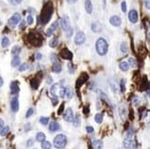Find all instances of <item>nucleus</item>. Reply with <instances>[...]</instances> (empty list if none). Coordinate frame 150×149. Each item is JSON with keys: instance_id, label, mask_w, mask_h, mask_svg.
I'll return each mask as SVG.
<instances>
[{"instance_id": "nucleus-16", "label": "nucleus", "mask_w": 150, "mask_h": 149, "mask_svg": "<svg viewBox=\"0 0 150 149\" xmlns=\"http://www.w3.org/2000/svg\"><path fill=\"white\" fill-rule=\"evenodd\" d=\"M49 130L51 132H57V131L60 130V125L56 122H52V123H49Z\"/></svg>"}, {"instance_id": "nucleus-2", "label": "nucleus", "mask_w": 150, "mask_h": 149, "mask_svg": "<svg viewBox=\"0 0 150 149\" xmlns=\"http://www.w3.org/2000/svg\"><path fill=\"white\" fill-rule=\"evenodd\" d=\"M108 49H109V45L106 40L103 38H99L96 41V51L99 55L103 56L108 53Z\"/></svg>"}, {"instance_id": "nucleus-4", "label": "nucleus", "mask_w": 150, "mask_h": 149, "mask_svg": "<svg viewBox=\"0 0 150 149\" xmlns=\"http://www.w3.org/2000/svg\"><path fill=\"white\" fill-rule=\"evenodd\" d=\"M123 144H124V149H136V141L133 139V136H127L126 135Z\"/></svg>"}, {"instance_id": "nucleus-29", "label": "nucleus", "mask_w": 150, "mask_h": 149, "mask_svg": "<svg viewBox=\"0 0 150 149\" xmlns=\"http://www.w3.org/2000/svg\"><path fill=\"white\" fill-rule=\"evenodd\" d=\"M10 41H9V39L7 38V37H4L2 39V41H1V45H2L3 48H6L7 46L9 45Z\"/></svg>"}, {"instance_id": "nucleus-11", "label": "nucleus", "mask_w": 150, "mask_h": 149, "mask_svg": "<svg viewBox=\"0 0 150 149\" xmlns=\"http://www.w3.org/2000/svg\"><path fill=\"white\" fill-rule=\"evenodd\" d=\"M10 108H11V111L13 112H17L19 111V108H20V102H19V99H18L17 97H15L11 99V102H10Z\"/></svg>"}, {"instance_id": "nucleus-36", "label": "nucleus", "mask_w": 150, "mask_h": 149, "mask_svg": "<svg viewBox=\"0 0 150 149\" xmlns=\"http://www.w3.org/2000/svg\"><path fill=\"white\" fill-rule=\"evenodd\" d=\"M66 89H67V87H62L60 89V92H59L60 98H65L66 96Z\"/></svg>"}, {"instance_id": "nucleus-59", "label": "nucleus", "mask_w": 150, "mask_h": 149, "mask_svg": "<svg viewBox=\"0 0 150 149\" xmlns=\"http://www.w3.org/2000/svg\"><path fill=\"white\" fill-rule=\"evenodd\" d=\"M147 41H148V42L150 43V32L147 34Z\"/></svg>"}, {"instance_id": "nucleus-46", "label": "nucleus", "mask_w": 150, "mask_h": 149, "mask_svg": "<svg viewBox=\"0 0 150 149\" xmlns=\"http://www.w3.org/2000/svg\"><path fill=\"white\" fill-rule=\"evenodd\" d=\"M86 131H87V133H92V132H94V128L91 127V126H87V127L86 128Z\"/></svg>"}, {"instance_id": "nucleus-28", "label": "nucleus", "mask_w": 150, "mask_h": 149, "mask_svg": "<svg viewBox=\"0 0 150 149\" xmlns=\"http://www.w3.org/2000/svg\"><path fill=\"white\" fill-rule=\"evenodd\" d=\"M9 127L8 126H4V127L0 130V135L1 136H5V135H7L8 132H9Z\"/></svg>"}, {"instance_id": "nucleus-17", "label": "nucleus", "mask_w": 150, "mask_h": 149, "mask_svg": "<svg viewBox=\"0 0 150 149\" xmlns=\"http://www.w3.org/2000/svg\"><path fill=\"white\" fill-rule=\"evenodd\" d=\"M88 78V77H87V74H82L81 76H80V77L78 79V83H77V87H80L81 85H83L84 83L86 82V80Z\"/></svg>"}, {"instance_id": "nucleus-60", "label": "nucleus", "mask_w": 150, "mask_h": 149, "mask_svg": "<svg viewBox=\"0 0 150 149\" xmlns=\"http://www.w3.org/2000/svg\"><path fill=\"white\" fill-rule=\"evenodd\" d=\"M1 25H2V22H1V21H0V26H1Z\"/></svg>"}, {"instance_id": "nucleus-26", "label": "nucleus", "mask_w": 150, "mask_h": 149, "mask_svg": "<svg viewBox=\"0 0 150 149\" xmlns=\"http://www.w3.org/2000/svg\"><path fill=\"white\" fill-rule=\"evenodd\" d=\"M57 44H58V39L57 38H53L49 41V46L51 48H55L56 46H57Z\"/></svg>"}, {"instance_id": "nucleus-9", "label": "nucleus", "mask_w": 150, "mask_h": 149, "mask_svg": "<svg viewBox=\"0 0 150 149\" xmlns=\"http://www.w3.org/2000/svg\"><path fill=\"white\" fill-rule=\"evenodd\" d=\"M61 26H62V28H63V29L65 31H66L67 29H69L71 28L69 18H68L66 15H65V16L61 19Z\"/></svg>"}, {"instance_id": "nucleus-53", "label": "nucleus", "mask_w": 150, "mask_h": 149, "mask_svg": "<svg viewBox=\"0 0 150 149\" xmlns=\"http://www.w3.org/2000/svg\"><path fill=\"white\" fill-rule=\"evenodd\" d=\"M57 102H58V99H57V97L53 96V105L55 106Z\"/></svg>"}, {"instance_id": "nucleus-15", "label": "nucleus", "mask_w": 150, "mask_h": 149, "mask_svg": "<svg viewBox=\"0 0 150 149\" xmlns=\"http://www.w3.org/2000/svg\"><path fill=\"white\" fill-rule=\"evenodd\" d=\"M92 147L93 149H102L103 148V142L101 140H93L92 141Z\"/></svg>"}, {"instance_id": "nucleus-50", "label": "nucleus", "mask_w": 150, "mask_h": 149, "mask_svg": "<svg viewBox=\"0 0 150 149\" xmlns=\"http://www.w3.org/2000/svg\"><path fill=\"white\" fill-rule=\"evenodd\" d=\"M22 1H23V0H11V3H12L13 5H19Z\"/></svg>"}, {"instance_id": "nucleus-20", "label": "nucleus", "mask_w": 150, "mask_h": 149, "mask_svg": "<svg viewBox=\"0 0 150 149\" xmlns=\"http://www.w3.org/2000/svg\"><path fill=\"white\" fill-rule=\"evenodd\" d=\"M52 70H53V72L54 73H60L61 71H62V65H61L60 63L56 62V63H53V68H52Z\"/></svg>"}, {"instance_id": "nucleus-3", "label": "nucleus", "mask_w": 150, "mask_h": 149, "mask_svg": "<svg viewBox=\"0 0 150 149\" xmlns=\"http://www.w3.org/2000/svg\"><path fill=\"white\" fill-rule=\"evenodd\" d=\"M67 144V138L65 135H57L53 139V145L57 149H63Z\"/></svg>"}, {"instance_id": "nucleus-31", "label": "nucleus", "mask_w": 150, "mask_h": 149, "mask_svg": "<svg viewBox=\"0 0 150 149\" xmlns=\"http://www.w3.org/2000/svg\"><path fill=\"white\" fill-rule=\"evenodd\" d=\"M57 88H58V84H53L51 87V89H50V93H51L53 96H56Z\"/></svg>"}, {"instance_id": "nucleus-61", "label": "nucleus", "mask_w": 150, "mask_h": 149, "mask_svg": "<svg viewBox=\"0 0 150 149\" xmlns=\"http://www.w3.org/2000/svg\"><path fill=\"white\" fill-rule=\"evenodd\" d=\"M121 149H124V148H121Z\"/></svg>"}, {"instance_id": "nucleus-39", "label": "nucleus", "mask_w": 150, "mask_h": 149, "mask_svg": "<svg viewBox=\"0 0 150 149\" xmlns=\"http://www.w3.org/2000/svg\"><path fill=\"white\" fill-rule=\"evenodd\" d=\"M33 17H32V15H29L28 17H27V23L29 25H32V23H33Z\"/></svg>"}, {"instance_id": "nucleus-14", "label": "nucleus", "mask_w": 150, "mask_h": 149, "mask_svg": "<svg viewBox=\"0 0 150 149\" xmlns=\"http://www.w3.org/2000/svg\"><path fill=\"white\" fill-rule=\"evenodd\" d=\"M91 29H92V31H93V32H96V33H98V32H100V31H101L102 26H101V24H100L99 21L92 22Z\"/></svg>"}, {"instance_id": "nucleus-22", "label": "nucleus", "mask_w": 150, "mask_h": 149, "mask_svg": "<svg viewBox=\"0 0 150 149\" xmlns=\"http://www.w3.org/2000/svg\"><path fill=\"white\" fill-rule=\"evenodd\" d=\"M36 141H38V142H40V143L45 141V135H44L43 132H40L37 133L36 135Z\"/></svg>"}, {"instance_id": "nucleus-34", "label": "nucleus", "mask_w": 150, "mask_h": 149, "mask_svg": "<svg viewBox=\"0 0 150 149\" xmlns=\"http://www.w3.org/2000/svg\"><path fill=\"white\" fill-rule=\"evenodd\" d=\"M121 51L123 53H127L128 52V46H127V43L126 42H122L121 44Z\"/></svg>"}, {"instance_id": "nucleus-58", "label": "nucleus", "mask_w": 150, "mask_h": 149, "mask_svg": "<svg viewBox=\"0 0 150 149\" xmlns=\"http://www.w3.org/2000/svg\"><path fill=\"white\" fill-rule=\"evenodd\" d=\"M47 81H48V82H47L48 84H51V83H52V77H48V80H47Z\"/></svg>"}, {"instance_id": "nucleus-13", "label": "nucleus", "mask_w": 150, "mask_h": 149, "mask_svg": "<svg viewBox=\"0 0 150 149\" xmlns=\"http://www.w3.org/2000/svg\"><path fill=\"white\" fill-rule=\"evenodd\" d=\"M10 91L12 94H18L20 92V87L18 81H12L10 83Z\"/></svg>"}, {"instance_id": "nucleus-23", "label": "nucleus", "mask_w": 150, "mask_h": 149, "mask_svg": "<svg viewBox=\"0 0 150 149\" xmlns=\"http://www.w3.org/2000/svg\"><path fill=\"white\" fill-rule=\"evenodd\" d=\"M21 52V47H20L19 45H15L12 49H11V53H12L13 55H18L19 53Z\"/></svg>"}, {"instance_id": "nucleus-43", "label": "nucleus", "mask_w": 150, "mask_h": 149, "mask_svg": "<svg viewBox=\"0 0 150 149\" xmlns=\"http://www.w3.org/2000/svg\"><path fill=\"white\" fill-rule=\"evenodd\" d=\"M121 7H122V11H123V12H126V10H127V7H126L125 1H123V2H122Z\"/></svg>"}, {"instance_id": "nucleus-24", "label": "nucleus", "mask_w": 150, "mask_h": 149, "mask_svg": "<svg viewBox=\"0 0 150 149\" xmlns=\"http://www.w3.org/2000/svg\"><path fill=\"white\" fill-rule=\"evenodd\" d=\"M119 67H120V69H121L122 71L125 72V71H127V70L129 69L128 63L127 62H121L120 63V65H119Z\"/></svg>"}, {"instance_id": "nucleus-38", "label": "nucleus", "mask_w": 150, "mask_h": 149, "mask_svg": "<svg viewBox=\"0 0 150 149\" xmlns=\"http://www.w3.org/2000/svg\"><path fill=\"white\" fill-rule=\"evenodd\" d=\"M53 31H53V28H51V27H50L49 29H46V35H47L48 37H51L52 35L53 34Z\"/></svg>"}, {"instance_id": "nucleus-6", "label": "nucleus", "mask_w": 150, "mask_h": 149, "mask_svg": "<svg viewBox=\"0 0 150 149\" xmlns=\"http://www.w3.org/2000/svg\"><path fill=\"white\" fill-rule=\"evenodd\" d=\"M86 41V35L83 31H78L76 34L74 41H75L76 45H82Z\"/></svg>"}, {"instance_id": "nucleus-52", "label": "nucleus", "mask_w": 150, "mask_h": 149, "mask_svg": "<svg viewBox=\"0 0 150 149\" xmlns=\"http://www.w3.org/2000/svg\"><path fill=\"white\" fill-rule=\"evenodd\" d=\"M64 108H65V104H62V105L60 106V108H59V110H58V114H61V113L63 112V110H64Z\"/></svg>"}, {"instance_id": "nucleus-62", "label": "nucleus", "mask_w": 150, "mask_h": 149, "mask_svg": "<svg viewBox=\"0 0 150 149\" xmlns=\"http://www.w3.org/2000/svg\"><path fill=\"white\" fill-rule=\"evenodd\" d=\"M34 149H36V148H34Z\"/></svg>"}, {"instance_id": "nucleus-56", "label": "nucleus", "mask_w": 150, "mask_h": 149, "mask_svg": "<svg viewBox=\"0 0 150 149\" xmlns=\"http://www.w3.org/2000/svg\"><path fill=\"white\" fill-rule=\"evenodd\" d=\"M138 102H139V99H138L137 98H134V100H133V104L136 106L138 104Z\"/></svg>"}, {"instance_id": "nucleus-32", "label": "nucleus", "mask_w": 150, "mask_h": 149, "mask_svg": "<svg viewBox=\"0 0 150 149\" xmlns=\"http://www.w3.org/2000/svg\"><path fill=\"white\" fill-rule=\"evenodd\" d=\"M128 65H130L131 67H136V65H137V63H136V60L134 58L131 57L128 59Z\"/></svg>"}, {"instance_id": "nucleus-44", "label": "nucleus", "mask_w": 150, "mask_h": 149, "mask_svg": "<svg viewBox=\"0 0 150 149\" xmlns=\"http://www.w3.org/2000/svg\"><path fill=\"white\" fill-rule=\"evenodd\" d=\"M26 26V21L25 20H21V22L20 23V26H19V29H23Z\"/></svg>"}, {"instance_id": "nucleus-18", "label": "nucleus", "mask_w": 150, "mask_h": 149, "mask_svg": "<svg viewBox=\"0 0 150 149\" xmlns=\"http://www.w3.org/2000/svg\"><path fill=\"white\" fill-rule=\"evenodd\" d=\"M20 65V58L19 55H15L11 60V66L12 67H17Z\"/></svg>"}, {"instance_id": "nucleus-40", "label": "nucleus", "mask_w": 150, "mask_h": 149, "mask_svg": "<svg viewBox=\"0 0 150 149\" xmlns=\"http://www.w3.org/2000/svg\"><path fill=\"white\" fill-rule=\"evenodd\" d=\"M120 86H121V90H122V92H124V91H125V80H124V79H122V80H121V84H120Z\"/></svg>"}, {"instance_id": "nucleus-25", "label": "nucleus", "mask_w": 150, "mask_h": 149, "mask_svg": "<svg viewBox=\"0 0 150 149\" xmlns=\"http://www.w3.org/2000/svg\"><path fill=\"white\" fill-rule=\"evenodd\" d=\"M41 149H51L52 144H51V143L48 142V141H43V142H41Z\"/></svg>"}, {"instance_id": "nucleus-27", "label": "nucleus", "mask_w": 150, "mask_h": 149, "mask_svg": "<svg viewBox=\"0 0 150 149\" xmlns=\"http://www.w3.org/2000/svg\"><path fill=\"white\" fill-rule=\"evenodd\" d=\"M39 85H40L39 80L36 79V78H34V79H32V81H31V86H32V87L33 89L38 88V87H39Z\"/></svg>"}, {"instance_id": "nucleus-49", "label": "nucleus", "mask_w": 150, "mask_h": 149, "mask_svg": "<svg viewBox=\"0 0 150 149\" xmlns=\"http://www.w3.org/2000/svg\"><path fill=\"white\" fill-rule=\"evenodd\" d=\"M33 143H34V141L32 139H29L28 140V141H27V147H31L32 145V144H33Z\"/></svg>"}, {"instance_id": "nucleus-12", "label": "nucleus", "mask_w": 150, "mask_h": 149, "mask_svg": "<svg viewBox=\"0 0 150 149\" xmlns=\"http://www.w3.org/2000/svg\"><path fill=\"white\" fill-rule=\"evenodd\" d=\"M110 23L114 27H119L122 24V19L118 16H112L110 19Z\"/></svg>"}, {"instance_id": "nucleus-1", "label": "nucleus", "mask_w": 150, "mask_h": 149, "mask_svg": "<svg viewBox=\"0 0 150 149\" xmlns=\"http://www.w3.org/2000/svg\"><path fill=\"white\" fill-rule=\"evenodd\" d=\"M53 13V3L51 1H49L43 6V8L41 10V16H40V19H41V23L42 24H47L50 19H51Z\"/></svg>"}, {"instance_id": "nucleus-42", "label": "nucleus", "mask_w": 150, "mask_h": 149, "mask_svg": "<svg viewBox=\"0 0 150 149\" xmlns=\"http://www.w3.org/2000/svg\"><path fill=\"white\" fill-rule=\"evenodd\" d=\"M68 72L70 74H74L75 73V68L73 67L72 64H68Z\"/></svg>"}, {"instance_id": "nucleus-8", "label": "nucleus", "mask_w": 150, "mask_h": 149, "mask_svg": "<svg viewBox=\"0 0 150 149\" xmlns=\"http://www.w3.org/2000/svg\"><path fill=\"white\" fill-rule=\"evenodd\" d=\"M60 56L65 60H72L73 58V53L71 51H69L67 48H64L61 50L60 52Z\"/></svg>"}, {"instance_id": "nucleus-37", "label": "nucleus", "mask_w": 150, "mask_h": 149, "mask_svg": "<svg viewBox=\"0 0 150 149\" xmlns=\"http://www.w3.org/2000/svg\"><path fill=\"white\" fill-rule=\"evenodd\" d=\"M40 123L42 125H47L49 123V118H47V117H41L40 118Z\"/></svg>"}, {"instance_id": "nucleus-45", "label": "nucleus", "mask_w": 150, "mask_h": 149, "mask_svg": "<svg viewBox=\"0 0 150 149\" xmlns=\"http://www.w3.org/2000/svg\"><path fill=\"white\" fill-rule=\"evenodd\" d=\"M51 60L52 62L53 63H56V62H58V59H57V56H56V54H54V53H53V54H51Z\"/></svg>"}, {"instance_id": "nucleus-35", "label": "nucleus", "mask_w": 150, "mask_h": 149, "mask_svg": "<svg viewBox=\"0 0 150 149\" xmlns=\"http://www.w3.org/2000/svg\"><path fill=\"white\" fill-rule=\"evenodd\" d=\"M73 96H74V92H73V90L71 88H69V87H67V89H66V96L67 97V99H72Z\"/></svg>"}, {"instance_id": "nucleus-5", "label": "nucleus", "mask_w": 150, "mask_h": 149, "mask_svg": "<svg viewBox=\"0 0 150 149\" xmlns=\"http://www.w3.org/2000/svg\"><path fill=\"white\" fill-rule=\"evenodd\" d=\"M20 19H21V16H20V13H14L12 15V17L7 20V24L10 28H15L18 23L20 21Z\"/></svg>"}, {"instance_id": "nucleus-19", "label": "nucleus", "mask_w": 150, "mask_h": 149, "mask_svg": "<svg viewBox=\"0 0 150 149\" xmlns=\"http://www.w3.org/2000/svg\"><path fill=\"white\" fill-rule=\"evenodd\" d=\"M85 9L87 11V13H88V14H91L92 13L93 7H92L91 0H86L85 1Z\"/></svg>"}, {"instance_id": "nucleus-47", "label": "nucleus", "mask_w": 150, "mask_h": 149, "mask_svg": "<svg viewBox=\"0 0 150 149\" xmlns=\"http://www.w3.org/2000/svg\"><path fill=\"white\" fill-rule=\"evenodd\" d=\"M144 4L147 9H150V0H144Z\"/></svg>"}, {"instance_id": "nucleus-10", "label": "nucleus", "mask_w": 150, "mask_h": 149, "mask_svg": "<svg viewBox=\"0 0 150 149\" xmlns=\"http://www.w3.org/2000/svg\"><path fill=\"white\" fill-rule=\"evenodd\" d=\"M128 19L132 23H136L138 20V13L136 9H131L128 13Z\"/></svg>"}, {"instance_id": "nucleus-55", "label": "nucleus", "mask_w": 150, "mask_h": 149, "mask_svg": "<svg viewBox=\"0 0 150 149\" xmlns=\"http://www.w3.org/2000/svg\"><path fill=\"white\" fill-rule=\"evenodd\" d=\"M41 58H42V55H41V53H36V59H37V60H41Z\"/></svg>"}, {"instance_id": "nucleus-30", "label": "nucleus", "mask_w": 150, "mask_h": 149, "mask_svg": "<svg viewBox=\"0 0 150 149\" xmlns=\"http://www.w3.org/2000/svg\"><path fill=\"white\" fill-rule=\"evenodd\" d=\"M102 121H103V115L100 114V113H97L96 115H95V122L99 124L102 123Z\"/></svg>"}, {"instance_id": "nucleus-57", "label": "nucleus", "mask_w": 150, "mask_h": 149, "mask_svg": "<svg viewBox=\"0 0 150 149\" xmlns=\"http://www.w3.org/2000/svg\"><path fill=\"white\" fill-rule=\"evenodd\" d=\"M3 84H4V80H3V78H2V77H0V87H2V86H3Z\"/></svg>"}, {"instance_id": "nucleus-33", "label": "nucleus", "mask_w": 150, "mask_h": 149, "mask_svg": "<svg viewBox=\"0 0 150 149\" xmlns=\"http://www.w3.org/2000/svg\"><path fill=\"white\" fill-rule=\"evenodd\" d=\"M28 68H29V65H28L27 63H23V64L20 65V67H19V71H20V72H24V71H26Z\"/></svg>"}, {"instance_id": "nucleus-41", "label": "nucleus", "mask_w": 150, "mask_h": 149, "mask_svg": "<svg viewBox=\"0 0 150 149\" xmlns=\"http://www.w3.org/2000/svg\"><path fill=\"white\" fill-rule=\"evenodd\" d=\"M33 113H34L33 109L29 108V110H28V111H27V113H26V118H29V117H31V116H32Z\"/></svg>"}, {"instance_id": "nucleus-48", "label": "nucleus", "mask_w": 150, "mask_h": 149, "mask_svg": "<svg viewBox=\"0 0 150 149\" xmlns=\"http://www.w3.org/2000/svg\"><path fill=\"white\" fill-rule=\"evenodd\" d=\"M65 34H66V36L67 37H70L71 35L73 34V29L72 28H70L69 29H67V31H65Z\"/></svg>"}, {"instance_id": "nucleus-51", "label": "nucleus", "mask_w": 150, "mask_h": 149, "mask_svg": "<svg viewBox=\"0 0 150 149\" xmlns=\"http://www.w3.org/2000/svg\"><path fill=\"white\" fill-rule=\"evenodd\" d=\"M51 28H53V31H54V29H57V28H58V22H57V21L53 22V25H52V26H51Z\"/></svg>"}, {"instance_id": "nucleus-7", "label": "nucleus", "mask_w": 150, "mask_h": 149, "mask_svg": "<svg viewBox=\"0 0 150 149\" xmlns=\"http://www.w3.org/2000/svg\"><path fill=\"white\" fill-rule=\"evenodd\" d=\"M63 117H64V120L65 122H68V123H71L73 122L74 120V113H73V110L71 108H68L66 111H65V113L63 114Z\"/></svg>"}, {"instance_id": "nucleus-54", "label": "nucleus", "mask_w": 150, "mask_h": 149, "mask_svg": "<svg viewBox=\"0 0 150 149\" xmlns=\"http://www.w3.org/2000/svg\"><path fill=\"white\" fill-rule=\"evenodd\" d=\"M4 126H5V123H4V121H3L2 119L0 118V130H1Z\"/></svg>"}, {"instance_id": "nucleus-21", "label": "nucleus", "mask_w": 150, "mask_h": 149, "mask_svg": "<svg viewBox=\"0 0 150 149\" xmlns=\"http://www.w3.org/2000/svg\"><path fill=\"white\" fill-rule=\"evenodd\" d=\"M72 123L75 127H78V126H79L80 123H81V119H80V116L78 115V114H77V115L74 117V120H73Z\"/></svg>"}]
</instances>
